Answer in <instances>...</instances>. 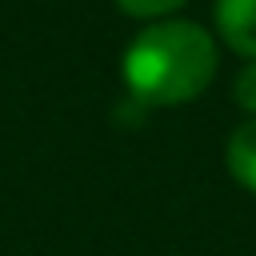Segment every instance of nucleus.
I'll return each mask as SVG.
<instances>
[{
    "label": "nucleus",
    "mask_w": 256,
    "mask_h": 256,
    "mask_svg": "<svg viewBox=\"0 0 256 256\" xmlns=\"http://www.w3.org/2000/svg\"><path fill=\"white\" fill-rule=\"evenodd\" d=\"M120 72L140 104H184L208 88L216 72V44L200 24L188 20L152 24L128 44Z\"/></svg>",
    "instance_id": "f257e3e1"
},
{
    "label": "nucleus",
    "mask_w": 256,
    "mask_h": 256,
    "mask_svg": "<svg viewBox=\"0 0 256 256\" xmlns=\"http://www.w3.org/2000/svg\"><path fill=\"white\" fill-rule=\"evenodd\" d=\"M216 28L228 48L256 60V0H216Z\"/></svg>",
    "instance_id": "f03ea898"
},
{
    "label": "nucleus",
    "mask_w": 256,
    "mask_h": 256,
    "mask_svg": "<svg viewBox=\"0 0 256 256\" xmlns=\"http://www.w3.org/2000/svg\"><path fill=\"white\" fill-rule=\"evenodd\" d=\"M224 156H228V172L236 176V184L256 192V116L228 136V152Z\"/></svg>",
    "instance_id": "7ed1b4c3"
},
{
    "label": "nucleus",
    "mask_w": 256,
    "mask_h": 256,
    "mask_svg": "<svg viewBox=\"0 0 256 256\" xmlns=\"http://www.w3.org/2000/svg\"><path fill=\"white\" fill-rule=\"evenodd\" d=\"M128 16H164L172 8H180L184 0H116Z\"/></svg>",
    "instance_id": "20e7f679"
},
{
    "label": "nucleus",
    "mask_w": 256,
    "mask_h": 256,
    "mask_svg": "<svg viewBox=\"0 0 256 256\" xmlns=\"http://www.w3.org/2000/svg\"><path fill=\"white\" fill-rule=\"evenodd\" d=\"M236 104L248 108V112H256V60L236 76Z\"/></svg>",
    "instance_id": "39448f33"
}]
</instances>
